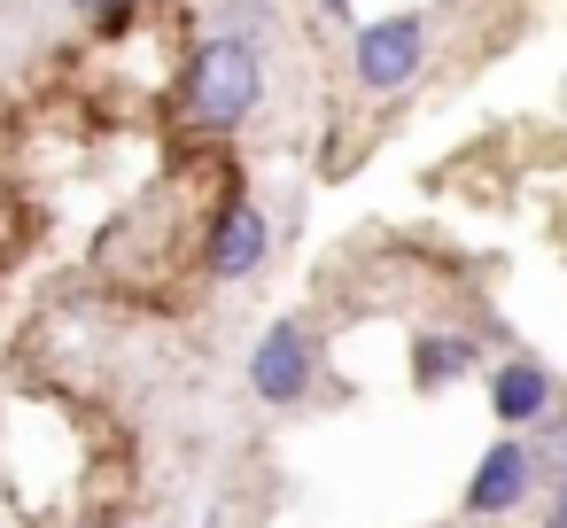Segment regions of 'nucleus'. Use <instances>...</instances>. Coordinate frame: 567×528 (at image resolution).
Here are the masks:
<instances>
[{"mask_svg":"<svg viewBox=\"0 0 567 528\" xmlns=\"http://www.w3.org/2000/svg\"><path fill=\"white\" fill-rule=\"evenodd\" d=\"M272 94V63H265V40L234 32V24H210L203 40H187L179 71H172V125L179 141H234Z\"/></svg>","mask_w":567,"mask_h":528,"instance_id":"nucleus-1","label":"nucleus"},{"mask_svg":"<svg viewBox=\"0 0 567 528\" xmlns=\"http://www.w3.org/2000/svg\"><path fill=\"white\" fill-rule=\"evenodd\" d=\"M427 55H435V24H427V9H381V17H358L350 40H342L350 86H358L365 102H396V94H412L420 71H427Z\"/></svg>","mask_w":567,"mask_h":528,"instance_id":"nucleus-2","label":"nucleus"},{"mask_svg":"<svg viewBox=\"0 0 567 528\" xmlns=\"http://www.w3.org/2000/svg\"><path fill=\"white\" fill-rule=\"evenodd\" d=\"M272 241H280L272 210H265L241 179H226L218 203L195 218V272H203L210 288H241V280H257V272L272 265Z\"/></svg>","mask_w":567,"mask_h":528,"instance_id":"nucleus-3","label":"nucleus"},{"mask_svg":"<svg viewBox=\"0 0 567 528\" xmlns=\"http://www.w3.org/2000/svg\"><path fill=\"white\" fill-rule=\"evenodd\" d=\"M241 381H249V396L257 404H272V412H296V404H311V389H319V334H311V319H272L257 342H249V358H241Z\"/></svg>","mask_w":567,"mask_h":528,"instance_id":"nucleus-4","label":"nucleus"},{"mask_svg":"<svg viewBox=\"0 0 567 528\" xmlns=\"http://www.w3.org/2000/svg\"><path fill=\"white\" fill-rule=\"evenodd\" d=\"M536 497H544V466H536L528 435L497 427V435H489V451L474 458L466 489H458V513H466V520H513V513H528Z\"/></svg>","mask_w":567,"mask_h":528,"instance_id":"nucleus-5","label":"nucleus"},{"mask_svg":"<svg viewBox=\"0 0 567 528\" xmlns=\"http://www.w3.org/2000/svg\"><path fill=\"white\" fill-rule=\"evenodd\" d=\"M482 396H489V420H497V427L528 435V427L559 404V373H551L544 358H528V350H505V358L482 365Z\"/></svg>","mask_w":567,"mask_h":528,"instance_id":"nucleus-6","label":"nucleus"},{"mask_svg":"<svg viewBox=\"0 0 567 528\" xmlns=\"http://www.w3.org/2000/svg\"><path fill=\"white\" fill-rule=\"evenodd\" d=\"M482 365H489V350H482V334H466V327H420V334H412V389H420V396H443V389L474 381Z\"/></svg>","mask_w":567,"mask_h":528,"instance_id":"nucleus-7","label":"nucleus"},{"mask_svg":"<svg viewBox=\"0 0 567 528\" xmlns=\"http://www.w3.org/2000/svg\"><path fill=\"white\" fill-rule=\"evenodd\" d=\"M218 24H234V32H249V40H280V9L272 0H218Z\"/></svg>","mask_w":567,"mask_h":528,"instance_id":"nucleus-8","label":"nucleus"},{"mask_svg":"<svg viewBox=\"0 0 567 528\" xmlns=\"http://www.w3.org/2000/svg\"><path fill=\"white\" fill-rule=\"evenodd\" d=\"M528 451H536V466H544V482L567 466V404H551L536 427H528Z\"/></svg>","mask_w":567,"mask_h":528,"instance_id":"nucleus-9","label":"nucleus"},{"mask_svg":"<svg viewBox=\"0 0 567 528\" xmlns=\"http://www.w3.org/2000/svg\"><path fill=\"white\" fill-rule=\"evenodd\" d=\"M63 9H71V17H86V24H94V40H117V32L133 24L141 0H63Z\"/></svg>","mask_w":567,"mask_h":528,"instance_id":"nucleus-10","label":"nucleus"},{"mask_svg":"<svg viewBox=\"0 0 567 528\" xmlns=\"http://www.w3.org/2000/svg\"><path fill=\"white\" fill-rule=\"evenodd\" d=\"M544 528H567V466L544 482Z\"/></svg>","mask_w":567,"mask_h":528,"instance_id":"nucleus-11","label":"nucleus"},{"mask_svg":"<svg viewBox=\"0 0 567 528\" xmlns=\"http://www.w3.org/2000/svg\"><path fill=\"white\" fill-rule=\"evenodd\" d=\"M311 17H327V24L350 32V24H358V0H311Z\"/></svg>","mask_w":567,"mask_h":528,"instance_id":"nucleus-12","label":"nucleus"},{"mask_svg":"<svg viewBox=\"0 0 567 528\" xmlns=\"http://www.w3.org/2000/svg\"><path fill=\"white\" fill-rule=\"evenodd\" d=\"M63 528H102V520H63Z\"/></svg>","mask_w":567,"mask_h":528,"instance_id":"nucleus-13","label":"nucleus"}]
</instances>
